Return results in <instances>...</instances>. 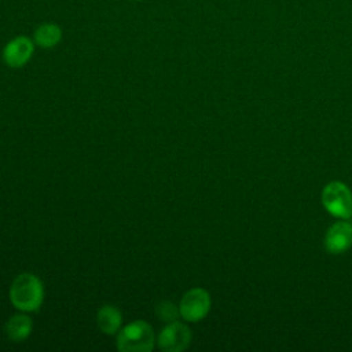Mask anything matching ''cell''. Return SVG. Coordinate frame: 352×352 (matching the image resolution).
<instances>
[{
    "mask_svg": "<svg viewBox=\"0 0 352 352\" xmlns=\"http://www.w3.org/2000/svg\"><path fill=\"white\" fill-rule=\"evenodd\" d=\"M96 323L102 333L107 336H117L122 327V314L117 307L104 304L96 314Z\"/></svg>",
    "mask_w": 352,
    "mask_h": 352,
    "instance_id": "obj_8",
    "label": "cell"
},
{
    "mask_svg": "<svg viewBox=\"0 0 352 352\" xmlns=\"http://www.w3.org/2000/svg\"><path fill=\"white\" fill-rule=\"evenodd\" d=\"M32 330H33V322L25 314L12 315L4 326V331L7 337L14 342H21L26 340L32 334Z\"/></svg>",
    "mask_w": 352,
    "mask_h": 352,
    "instance_id": "obj_10",
    "label": "cell"
},
{
    "mask_svg": "<svg viewBox=\"0 0 352 352\" xmlns=\"http://www.w3.org/2000/svg\"><path fill=\"white\" fill-rule=\"evenodd\" d=\"M36 44L33 38L28 36H16L11 38L1 51V58L3 62L12 69H19L25 66L33 56L34 54Z\"/></svg>",
    "mask_w": 352,
    "mask_h": 352,
    "instance_id": "obj_7",
    "label": "cell"
},
{
    "mask_svg": "<svg viewBox=\"0 0 352 352\" xmlns=\"http://www.w3.org/2000/svg\"><path fill=\"white\" fill-rule=\"evenodd\" d=\"M155 316L158 319H161L162 322H166V323L177 320V318L180 316L179 305H176L175 302L164 300V301L157 304V307H155Z\"/></svg>",
    "mask_w": 352,
    "mask_h": 352,
    "instance_id": "obj_11",
    "label": "cell"
},
{
    "mask_svg": "<svg viewBox=\"0 0 352 352\" xmlns=\"http://www.w3.org/2000/svg\"><path fill=\"white\" fill-rule=\"evenodd\" d=\"M212 298L209 292L204 287H192L183 294L179 302L180 318L188 323L201 322L208 316Z\"/></svg>",
    "mask_w": 352,
    "mask_h": 352,
    "instance_id": "obj_4",
    "label": "cell"
},
{
    "mask_svg": "<svg viewBox=\"0 0 352 352\" xmlns=\"http://www.w3.org/2000/svg\"><path fill=\"white\" fill-rule=\"evenodd\" d=\"M323 245L330 254H342L352 248V221L337 219L324 234Z\"/></svg>",
    "mask_w": 352,
    "mask_h": 352,
    "instance_id": "obj_6",
    "label": "cell"
},
{
    "mask_svg": "<svg viewBox=\"0 0 352 352\" xmlns=\"http://www.w3.org/2000/svg\"><path fill=\"white\" fill-rule=\"evenodd\" d=\"M192 333L190 327L179 320L168 323L157 336L155 344L164 352H182L191 344Z\"/></svg>",
    "mask_w": 352,
    "mask_h": 352,
    "instance_id": "obj_5",
    "label": "cell"
},
{
    "mask_svg": "<svg viewBox=\"0 0 352 352\" xmlns=\"http://www.w3.org/2000/svg\"><path fill=\"white\" fill-rule=\"evenodd\" d=\"M10 301L22 312L40 309L44 301V285L41 279L32 272L16 275L10 286Z\"/></svg>",
    "mask_w": 352,
    "mask_h": 352,
    "instance_id": "obj_1",
    "label": "cell"
},
{
    "mask_svg": "<svg viewBox=\"0 0 352 352\" xmlns=\"http://www.w3.org/2000/svg\"><path fill=\"white\" fill-rule=\"evenodd\" d=\"M62 28L55 22H44L38 25L33 33V41L37 47L50 50L56 47L62 40Z\"/></svg>",
    "mask_w": 352,
    "mask_h": 352,
    "instance_id": "obj_9",
    "label": "cell"
},
{
    "mask_svg": "<svg viewBox=\"0 0 352 352\" xmlns=\"http://www.w3.org/2000/svg\"><path fill=\"white\" fill-rule=\"evenodd\" d=\"M155 338L153 326L138 319L121 327L117 333L116 345L121 352H150L157 345Z\"/></svg>",
    "mask_w": 352,
    "mask_h": 352,
    "instance_id": "obj_2",
    "label": "cell"
},
{
    "mask_svg": "<svg viewBox=\"0 0 352 352\" xmlns=\"http://www.w3.org/2000/svg\"><path fill=\"white\" fill-rule=\"evenodd\" d=\"M320 202L334 219H352V191L344 182L326 183L320 191Z\"/></svg>",
    "mask_w": 352,
    "mask_h": 352,
    "instance_id": "obj_3",
    "label": "cell"
}]
</instances>
